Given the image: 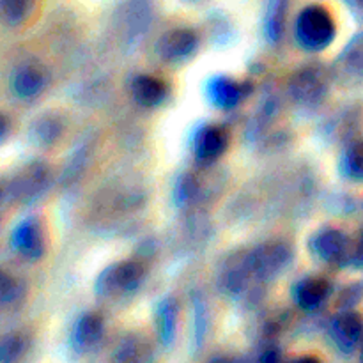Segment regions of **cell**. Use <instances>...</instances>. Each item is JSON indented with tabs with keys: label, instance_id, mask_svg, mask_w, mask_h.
I'll return each instance as SVG.
<instances>
[{
	"label": "cell",
	"instance_id": "cell-1",
	"mask_svg": "<svg viewBox=\"0 0 363 363\" xmlns=\"http://www.w3.org/2000/svg\"><path fill=\"white\" fill-rule=\"evenodd\" d=\"M293 261L289 245L282 241H268L257 245L250 252L238 257L234 262L225 264L222 284L225 293L245 294L252 286L268 284L277 280Z\"/></svg>",
	"mask_w": 363,
	"mask_h": 363
},
{
	"label": "cell",
	"instance_id": "cell-2",
	"mask_svg": "<svg viewBox=\"0 0 363 363\" xmlns=\"http://www.w3.org/2000/svg\"><path fill=\"white\" fill-rule=\"evenodd\" d=\"M337 35V25L332 13L319 4L303 7L294 21V39L307 52H323Z\"/></svg>",
	"mask_w": 363,
	"mask_h": 363
},
{
	"label": "cell",
	"instance_id": "cell-3",
	"mask_svg": "<svg viewBox=\"0 0 363 363\" xmlns=\"http://www.w3.org/2000/svg\"><path fill=\"white\" fill-rule=\"evenodd\" d=\"M147 269L140 261H121L103 269L96 279V294L103 300H119L137 293Z\"/></svg>",
	"mask_w": 363,
	"mask_h": 363
},
{
	"label": "cell",
	"instance_id": "cell-4",
	"mask_svg": "<svg viewBox=\"0 0 363 363\" xmlns=\"http://www.w3.org/2000/svg\"><path fill=\"white\" fill-rule=\"evenodd\" d=\"M308 250L321 264L344 268L353 261V241L335 227H323L308 240Z\"/></svg>",
	"mask_w": 363,
	"mask_h": 363
},
{
	"label": "cell",
	"instance_id": "cell-5",
	"mask_svg": "<svg viewBox=\"0 0 363 363\" xmlns=\"http://www.w3.org/2000/svg\"><path fill=\"white\" fill-rule=\"evenodd\" d=\"M289 92L298 105L314 106L328 94V77L325 69L318 66H308L298 71L289 84Z\"/></svg>",
	"mask_w": 363,
	"mask_h": 363
},
{
	"label": "cell",
	"instance_id": "cell-6",
	"mask_svg": "<svg viewBox=\"0 0 363 363\" xmlns=\"http://www.w3.org/2000/svg\"><path fill=\"white\" fill-rule=\"evenodd\" d=\"M328 337L339 353H354L363 337V318L353 308H342L330 321Z\"/></svg>",
	"mask_w": 363,
	"mask_h": 363
},
{
	"label": "cell",
	"instance_id": "cell-7",
	"mask_svg": "<svg viewBox=\"0 0 363 363\" xmlns=\"http://www.w3.org/2000/svg\"><path fill=\"white\" fill-rule=\"evenodd\" d=\"M199 45V38L190 28H172L156 43V53L169 64H179L190 59Z\"/></svg>",
	"mask_w": 363,
	"mask_h": 363
},
{
	"label": "cell",
	"instance_id": "cell-8",
	"mask_svg": "<svg viewBox=\"0 0 363 363\" xmlns=\"http://www.w3.org/2000/svg\"><path fill=\"white\" fill-rule=\"evenodd\" d=\"M330 293H332V284L326 277L308 275L294 282L291 298L298 308L305 312H314L325 305Z\"/></svg>",
	"mask_w": 363,
	"mask_h": 363
},
{
	"label": "cell",
	"instance_id": "cell-9",
	"mask_svg": "<svg viewBox=\"0 0 363 363\" xmlns=\"http://www.w3.org/2000/svg\"><path fill=\"white\" fill-rule=\"evenodd\" d=\"M229 147V133L215 124H204L195 133L191 149L199 163H213L225 155Z\"/></svg>",
	"mask_w": 363,
	"mask_h": 363
},
{
	"label": "cell",
	"instance_id": "cell-10",
	"mask_svg": "<svg viewBox=\"0 0 363 363\" xmlns=\"http://www.w3.org/2000/svg\"><path fill=\"white\" fill-rule=\"evenodd\" d=\"M11 247L28 261H38L45 254V234L35 218L21 220L11 233Z\"/></svg>",
	"mask_w": 363,
	"mask_h": 363
},
{
	"label": "cell",
	"instance_id": "cell-11",
	"mask_svg": "<svg viewBox=\"0 0 363 363\" xmlns=\"http://www.w3.org/2000/svg\"><path fill=\"white\" fill-rule=\"evenodd\" d=\"M50 183V172L45 163H30L13 179L11 195L14 201L32 202L46 190Z\"/></svg>",
	"mask_w": 363,
	"mask_h": 363
},
{
	"label": "cell",
	"instance_id": "cell-12",
	"mask_svg": "<svg viewBox=\"0 0 363 363\" xmlns=\"http://www.w3.org/2000/svg\"><path fill=\"white\" fill-rule=\"evenodd\" d=\"M248 87L245 84H240L234 78L218 74V77L209 78L206 85V96L209 103L216 106L218 110H233L241 103V99L247 96Z\"/></svg>",
	"mask_w": 363,
	"mask_h": 363
},
{
	"label": "cell",
	"instance_id": "cell-13",
	"mask_svg": "<svg viewBox=\"0 0 363 363\" xmlns=\"http://www.w3.org/2000/svg\"><path fill=\"white\" fill-rule=\"evenodd\" d=\"M46 82L48 77L39 64H23L11 77V91L20 99H34L45 91Z\"/></svg>",
	"mask_w": 363,
	"mask_h": 363
},
{
	"label": "cell",
	"instance_id": "cell-14",
	"mask_svg": "<svg viewBox=\"0 0 363 363\" xmlns=\"http://www.w3.org/2000/svg\"><path fill=\"white\" fill-rule=\"evenodd\" d=\"M337 78L344 82H362L363 80V34L353 35L346 48L340 52L335 60Z\"/></svg>",
	"mask_w": 363,
	"mask_h": 363
},
{
	"label": "cell",
	"instance_id": "cell-15",
	"mask_svg": "<svg viewBox=\"0 0 363 363\" xmlns=\"http://www.w3.org/2000/svg\"><path fill=\"white\" fill-rule=\"evenodd\" d=\"M177 319H179V301L174 296L160 300L155 308V326L156 335L163 347H172L177 333Z\"/></svg>",
	"mask_w": 363,
	"mask_h": 363
},
{
	"label": "cell",
	"instance_id": "cell-16",
	"mask_svg": "<svg viewBox=\"0 0 363 363\" xmlns=\"http://www.w3.org/2000/svg\"><path fill=\"white\" fill-rule=\"evenodd\" d=\"M131 94L140 106L156 108L169 96V87L165 82L152 74H138L131 82Z\"/></svg>",
	"mask_w": 363,
	"mask_h": 363
},
{
	"label": "cell",
	"instance_id": "cell-17",
	"mask_svg": "<svg viewBox=\"0 0 363 363\" xmlns=\"http://www.w3.org/2000/svg\"><path fill=\"white\" fill-rule=\"evenodd\" d=\"M103 333H105V325H103L101 315L96 312H87L82 314L77 319L71 332V340H73L74 350L78 351H89L96 347L101 340Z\"/></svg>",
	"mask_w": 363,
	"mask_h": 363
},
{
	"label": "cell",
	"instance_id": "cell-18",
	"mask_svg": "<svg viewBox=\"0 0 363 363\" xmlns=\"http://www.w3.org/2000/svg\"><path fill=\"white\" fill-rule=\"evenodd\" d=\"M339 170L344 179L363 184V140H354L344 147L340 152Z\"/></svg>",
	"mask_w": 363,
	"mask_h": 363
},
{
	"label": "cell",
	"instance_id": "cell-19",
	"mask_svg": "<svg viewBox=\"0 0 363 363\" xmlns=\"http://www.w3.org/2000/svg\"><path fill=\"white\" fill-rule=\"evenodd\" d=\"M289 0H269L268 11L264 20V34L269 43H279L282 38L284 25H286V13Z\"/></svg>",
	"mask_w": 363,
	"mask_h": 363
},
{
	"label": "cell",
	"instance_id": "cell-20",
	"mask_svg": "<svg viewBox=\"0 0 363 363\" xmlns=\"http://www.w3.org/2000/svg\"><path fill=\"white\" fill-rule=\"evenodd\" d=\"M34 6L35 0H0L2 18L11 27L25 23L34 11Z\"/></svg>",
	"mask_w": 363,
	"mask_h": 363
},
{
	"label": "cell",
	"instance_id": "cell-21",
	"mask_svg": "<svg viewBox=\"0 0 363 363\" xmlns=\"http://www.w3.org/2000/svg\"><path fill=\"white\" fill-rule=\"evenodd\" d=\"M34 140L38 142L39 145H48L52 144L53 140H57L60 135V123L57 119H50V117H43L41 121H38L34 126Z\"/></svg>",
	"mask_w": 363,
	"mask_h": 363
},
{
	"label": "cell",
	"instance_id": "cell-22",
	"mask_svg": "<svg viewBox=\"0 0 363 363\" xmlns=\"http://www.w3.org/2000/svg\"><path fill=\"white\" fill-rule=\"evenodd\" d=\"M0 298H2V305L6 308H9L11 305H16L23 298L21 284L14 277L7 275V273L2 275V293H0Z\"/></svg>",
	"mask_w": 363,
	"mask_h": 363
},
{
	"label": "cell",
	"instance_id": "cell-23",
	"mask_svg": "<svg viewBox=\"0 0 363 363\" xmlns=\"http://www.w3.org/2000/svg\"><path fill=\"white\" fill-rule=\"evenodd\" d=\"M195 344L201 347L204 344L206 332H208V311H206L204 301L195 300Z\"/></svg>",
	"mask_w": 363,
	"mask_h": 363
},
{
	"label": "cell",
	"instance_id": "cell-24",
	"mask_svg": "<svg viewBox=\"0 0 363 363\" xmlns=\"http://www.w3.org/2000/svg\"><path fill=\"white\" fill-rule=\"evenodd\" d=\"M21 353H23V342H21L20 337L11 335L2 340V346H0V360L4 363L18 360Z\"/></svg>",
	"mask_w": 363,
	"mask_h": 363
},
{
	"label": "cell",
	"instance_id": "cell-25",
	"mask_svg": "<svg viewBox=\"0 0 363 363\" xmlns=\"http://www.w3.org/2000/svg\"><path fill=\"white\" fill-rule=\"evenodd\" d=\"M195 190H197V184H195L194 177L188 176V174L181 177L176 184V194H174L177 204H184V202L190 201L195 195Z\"/></svg>",
	"mask_w": 363,
	"mask_h": 363
},
{
	"label": "cell",
	"instance_id": "cell-26",
	"mask_svg": "<svg viewBox=\"0 0 363 363\" xmlns=\"http://www.w3.org/2000/svg\"><path fill=\"white\" fill-rule=\"evenodd\" d=\"M351 264L363 269V227L358 233L357 240L353 241V261H351Z\"/></svg>",
	"mask_w": 363,
	"mask_h": 363
},
{
	"label": "cell",
	"instance_id": "cell-27",
	"mask_svg": "<svg viewBox=\"0 0 363 363\" xmlns=\"http://www.w3.org/2000/svg\"><path fill=\"white\" fill-rule=\"evenodd\" d=\"M344 2L353 9V13H357L358 16H363V0H344Z\"/></svg>",
	"mask_w": 363,
	"mask_h": 363
}]
</instances>
